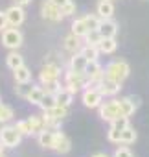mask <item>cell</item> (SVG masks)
<instances>
[{
    "label": "cell",
    "instance_id": "6da1fadb",
    "mask_svg": "<svg viewBox=\"0 0 149 157\" xmlns=\"http://www.w3.org/2000/svg\"><path fill=\"white\" fill-rule=\"evenodd\" d=\"M87 87H90V80L85 76V74H79V72H74V70H66L64 74V89H68L70 93L78 94L81 89L85 91Z\"/></svg>",
    "mask_w": 149,
    "mask_h": 157
},
{
    "label": "cell",
    "instance_id": "7a4b0ae2",
    "mask_svg": "<svg viewBox=\"0 0 149 157\" xmlns=\"http://www.w3.org/2000/svg\"><path fill=\"white\" fill-rule=\"evenodd\" d=\"M129 72H131V67L127 61H111L107 67H105V78L109 80H114L118 83H123L127 78H129Z\"/></svg>",
    "mask_w": 149,
    "mask_h": 157
},
{
    "label": "cell",
    "instance_id": "3957f363",
    "mask_svg": "<svg viewBox=\"0 0 149 157\" xmlns=\"http://www.w3.org/2000/svg\"><path fill=\"white\" fill-rule=\"evenodd\" d=\"M22 41H24V37L19 28L8 26L6 30H2V44L8 50H19L22 46Z\"/></svg>",
    "mask_w": 149,
    "mask_h": 157
},
{
    "label": "cell",
    "instance_id": "277c9868",
    "mask_svg": "<svg viewBox=\"0 0 149 157\" xmlns=\"http://www.w3.org/2000/svg\"><path fill=\"white\" fill-rule=\"evenodd\" d=\"M98 109H100V118L105 120V122H112L114 118L123 117V115H122V107H120V100H109V102H103Z\"/></svg>",
    "mask_w": 149,
    "mask_h": 157
},
{
    "label": "cell",
    "instance_id": "5b68a950",
    "mask_svg": "<svg viewBox=\"0 0 149 157\" xmlns=\"http://www.w3.org/2000/svg\"><path fill=\"white\" fill-rule=\"evenodd\" d=\"M0 140H2V144L6 148H17L20 144V140H22V135L15 128V124L13 126H4L0 129Z\"/></svg>",
    "mask_w": 149,
    "mask_h": 157
},
{
    "label": "cell",
    "instance_id": "8992f818",
    "mask_svg": "<svg viewBox=\"0 0 149 157\" xmlns=\"http://www.w3.org/2000/svg\"><path fill=\"white\" fill-rule=\"evenodd\" d=\"M81 102L89 109H98L103 104V94L100 93L98 87H87L83 91V94H81Z\"/></svg>",
    "mask_w": 149,
    "mask_h": 157
},
{
    "label": "cell",
    "instance_id": "52a82bcc",
    "mask_svg": "<svg viewBox=\"0 0 149 157\" xmlns=\"http://www.w3.org/2000/svg\"><path fill=\"white\" fill-rule=\"evenodd\" d=\"M41 15H42V19L52 21V22H61V21L64 19L61 8L55 6V4H52L50 0H44V2H42V6H41Z\"/></svg>",
    "mask_w": 149,
    "mask_h": 157
},
{
    "label": "cell",
    "instance_id": "ba28073f",
    "mask_svg": "<svg viewBox=\"0 0 149 157\" xmlns=\"http://www.w3.org/2000/svg\"><path fill=\"white\" fill-rule=\"evenodd\" d=\"M6 19H8V26H13V28H19L24 21H26V11H24V6H11L6 10Z\"/></svg>",
    "mask_w": 149,
    "mask_h": 157
},
{
    "label": "cell",
    "instance_id": "9c48e42d",
    "mask_svg": "<svg viewBox=\"0 0 149 157\" xmlns=\"http://www.w3.org/2000/svg\"><path fill=\"white\" fill-rule=\"evenodd\" d=\"M85 76L90 80V87H92L105 78V68L100 65V61H89L87 68H85Z\"/></svg>",
    "mask_w": 149,
    "mask_h": 157
},
{
    "label": "cell",
    "instance_id": "30bf717a",
    "mask_svg": "<svg viewBox=\"0 0 149 157\" xmlns=\"http://www.w3.org/2000/svg\"><path fill=\"white\" fill-rule=\"evenodd\" d=\"M59 78H61V67H59L57 63H46V65L41 68V74H39L41 83L53 82V80H59Z\"/></svg>",
    "mask_w": 149,
    "mask_h": 157
},
{
    "label": "cell",
    "instance_id": "8fae6325",
    "mask_svg": "<svg viewBox=\"0 0 149 157\" xmlns=\"http://www.w3.org/2000/svg\"><path fill=\"white\" fill-rule=\"evenodd\" d=\"M92 87H98L100 93L103 94V98H107V96H116L120 93V89H122V83H118L114 80H109V78H103L100 83H96Z\"/></svg>",
    "mask_w": 149,
    "mask_h": 157
},
{
    "label": "cell",
    "instance_id": "7c38bea8",
    "mask_svg": "<svg viewBox=\"0 0 149 157\" xmlns=\"http://www.w3.org/2000/svg\"><path fill=\"white\" fill-rule=\"evenodd\" d=\"M53 151L57 153H68L72 150V140L68 135H64L63 131H55V140H53Z\"/></svg>",
    "mask_w": 149,
    "mask_h": 157
},
{
    "label": "cell",
    "instance_id": "4fadbf2b",
    "mask_svg": "<svg viewBox=\"0 0 149 157\" xmlns=\"http://www.w3.org/2000/svg\"><path fill=\"white\" fill-rule=\"evenodd\" d=\"M138 105H140V98L138 96H123V98H120V107H122V115L123 117L134 115Z\"/></svg>",
    "mask_w": 149,
    "mask_h": 157
},
{
    "label": "cell",
    "instance_id": "5bb4252c",
    "mask_svg": "<svg viewBox=\"0 0 149 157\" xmlns=\"http://www.w3.org/2000/svg\"><path fill=\"white\" fill-rule=\"evenodd\" d=\"M87 63L89 59L81 54V52H76V54H72L70 57V63H68V68L74 70V72H79V74H85V68H87Z\"/></svg>",
    "mask_w": 149,
    "mask_h": 157
},
{
    "label": "cell",
    "instance_id": "9a60e30c",
    "mask_svg": "<svg viewBox=\"0 0 149 157\" xmlns=\"http://www.w3.org/2000/svg\"><path fill=\"white\" fill-rule=\"evenodd\" d=\"M98 32L101 33V37H116L118 35V22L112 19H101Z\"/></svg>",
    "mask_w": 149,
    "mask_h": 157
},
{
    "label": "cell",
    "instance_id": "2e32d148",
    "mask_svg": "<svg viewBox=\"0 0 149 157\" xmlns=\"http://www.w3.org/2000/svg\"><path fill=\"white\" fill-rule=\"evenodd\" d=\"M63 46H64V50L66 52H70V54H76V52H79L81 50V37H78V35H74L72 32L63 39Z\"/></svg>",
    "mask_w": 149,
    "mask_h": 157
},
{
    "label": "cell",
    "instance_id": "e0dca14e",
    "mask_svg": "<svg viewBox=\"0 0 149 157\" xmlns=\"http://www.w3.org/2000/svg\"><path fill=\"white\" fill-rule=\"evenodd\" d=\"M96 13L100 15V19H112V15H114L112 0H100L98 8H96Z\"/></svg>",
    "mask_w": 149,
    "mask_h": 157
},
{
    "label": "cell",
    "instance_id": "ac0fdd59",
    "mask_svg": "<svg viewBox=\"0 0 149 157\" xmlns=\"http://www.w3.org/2000/svg\"><path fill=\"white\" fill-rule=\"evenodd\" d=\"M53 140H55V131H52V129H42L37 135V142L44 150H52L53 148Z\"/></svg>",
    "mask_w": 149,
    "mask_h": 157
},
{
    "label": "cell",
    "instance_id": "d6986e66",
    "mask_svg": "<svg viewBox=\"0 0 149 157\" xmlns=\"http://www.w3.org/2000/svg\"><path fill=\"white\" fill-rule=\"evenodd\" d=\"M100 48V54H114L116 48H118V43H116V37H103L98 44Z\"/></svg>",
    "mask_w": 149,
    "mask_h": 157
},
{
    "label": "cell",
    "instance_id": "ffe728a7",
    "mask_svg": "<svg viewBox=\"0 0 149 157\" xmlns=\"http://www.w3.org/2000/svg\"><path fill=\"white\" fill-rule=\"evenodd\" d=\"M13 78H15L17 83H30L31 82V70L26 65H22V67L13 70Z\"/></svg>",
    "mask_w": 149,
    "mask_h": 157
},
{
    "label": "cell",
    "instance_id": "44dd1931",
    "mask_svg": "<svg viewBox=\"0 0 149 157\" xmlns=\"http://www.w3.org/2000/svg\"><path fill=\"white\" fill-rule=\"evenodd\" d=\"M136 139H138V133H136V129L133 128V126H127L123 131H122V135H120V144H134L136 142Z\"/></svg>",
    "mask_w": 149,
    "mask_h": 157
},
{
    "label": "cell",
    "instance_id": "7402d4cb",
    "mask_svg": "<svg viewBox=\"0 0 149 157\" xmlns=\"http://www.w3.org/2000/svg\"><path fill=\"white\" fill-rule=\"evenodd\" d=\"M89 32H90V30H89V26H87V22H85L83 17H81V19H76V21L72 22V33H74V35H78V37L83 39Z\"/></svg>",
    "mask_w": 149,
    "mask_h": 157
},
{
    "label": "cell",
    "instance_id": "603a6c76",
    "mask_svg": "<svg viewBox=\"0 0 149 157\" xmlns=\"http://www.w3.org/2000/svg\"><path fill=\"white\" fill-rule=\"evenodd\" d=\"M6 65H8L11 70H15V68H19V67L24 65V57H22L17 50H11V52L8 54V57H6Z\"/></svg>",
    "mask_w": 149,
    "mask_h": 157
},
{
    "label": "cell",
    "instance_id": "cb8c5ba5",
    "mask_svg": "<svg viewBox=\"0 0 149 157\" xmlns=\"http://www.w3.org/2000/svg\"><path fill=\"white\" fill-rule=\"evenodd\" d=\"M55 98H57V105H63V107H70V104H72V100H74V93H70L68 89H61L57 94H55Z\"/></svg>",
    "mask_w": 149,
    "mask_h": 157
},
{
    "label": "cell",
    "instance_id": "d4e9b609",
    "mask_svg": "<svg viewBox=\"0 0 149 157\" xmlns=\"http://www.w3.org/2000/svg\"><path fill=\"white\" fill-rule=\"evenodd\" d=\"M28 120H30V126H31V133H33V135H39L42 129H46V126H44V117H41V115H31Z\"/></svg>",
    "mask_w": 149,
    "mask_h": 157
},
{
    "label": "cell",
    "instance_id": "484cf974",
    "mask_svg": "<svg viewBox=\"0 0 149 157\" xmlns=\"http://www.w3.org/2000/svg\"><path fill=\"white\" fill-rule=\"evenodd\" d=\"M42 96H44V89H42V85H41V87H39V85H33L26 100H28L30 104H33V105H39L41 100H42Z\"/></svg>",
    "mask_w": 149,
    "mask_h": 157
},
{
    "label": "cell",
    "instance_id": "4316f807",
    "mask_svg": "<svg viewBox=\"0 0 149 157\" xmlns=\"http://www.w3.org/2000/svg\"><path fill=\"white\" fill-rule=\"evenodd\" d=\"M79 52H81L89 61H98V57H100V48H98V46H92V44H83Z\"/></svg>",
    "mask_w": 149,
    "mask_h": 157
},
{
    "label": "cell",
    "instance_id": "83f0119b",
    "mask_svg": "<svg viewBox=\"0 0 149 157\" xmlns=\"http://www.w3.org/2000/svg\"><path fill=\"white\" fill-rule=\"evenodd\" d=\"M46 117H52V118H57V120H63L68 117V107H63V105H55L48 111H44Z\"/></svg>",
    "mask_w": 149,
    "mask_h": 157
},
{
    "label": "cell",
    "instance_id": "f1b7e54d",
    "mask_svg": "<svg viewBox=\"0 0 149 157\" xmlns=\"http://www.w3.org/2000/svg\"><path fill=\"white\" fill-rule=\"evenodd\" d=\"M13 117H15V111H13L11 105L0 104V122H2V124H8V122L13 120Z\"/></svg>",
    "mask_w": 149,
    "mask_h": 157
},
{
    "label": "cell",
    "instance_id": "f546056e",
    "mask_svg": "<svg viewBox=\"0 0 149 157\" xmlns=\"http://www.w3.org/2000/svg\"><path fill=\"white\" fill-rule=\"evenodd\" d=\"M55 105H57V98H55V94L44 93V96H42V100H41L39 107H41L42 111H48V109H52V107H55Z\"/></svg>",
    "mask_w": 149,
    "mask_h": 157
},
{
    "label": "cell",
    "instance_id": "4dcf8cb0",
    "mask_svg": "<svg viewBox=\"0 0 149 157\" xmlns=\"http://www.w3.org/2000/svg\"><path fill=\"white\" fill-rule=\"evenodd\" d=\"M101 39H103V37H101V33H100L98 30H90V32H89V33L83 37V43H85V44H92V46H98Z\"/></svg>",
    "mask_w": 149,
    "mask_h": 157
},
{
    "label": "cell",
    "instance_id": "1f68e13d",
    "mask_svg": "<svg viewBox=\"0 0 149 157\" xmlns=\"http://www.w3.org/2000/svg\"><path fill=\"white\" fill-rule=\"evenodd\" d=\"M41 85H42L44 93H50V94H57V93L63 89V85H61V82H59V80H53V82H46V83H41Z\"/></svg>",
    "mask_w": 149,
    "mask_h": 157
},
{
    "label": "cell",
    "instance_id": "d6a6232c",
    "mask_svg": "<svg viewBox=\"0 0 149 157\" xmlns=\"http://www.w3.org/2000/svg\"><path fill=\"white\" fill-rule=\"evenodd\" d=\"M85 19V22H87V26H89V30H98L100 28V22H101V19H100V15L96 13H89V15H85L83 17Z\"/></svg>",
    "mask_w": 149,
    "mask_h": 157
},
{
    "label": "cell",
    "instance_id": "836d02e7",
    "mask_svg": "<svg viewBox=\"0 0 149 157\" xmlns=\"http://www.w3.org/2000/svg\"><path fill=\"white\" fill-rule=\"evenodd\" d=\"M15 128L20 131V135L22 137H30V135H33L31 133V126H30V120L26 118V120H19L17 124H15Z\"/></svg>",
    "mask_w": 149,
    "mask_h": 157
},
{
    "label": "cell",
    "instance_id": "e575fe53",
    "mask_svg": "<svg viewBox=\"0 0 149 157\" xmlns=\"http://www.w3.org/2000/svg\"><path fill=\"white\" fill-rule=\"evenodd\" d=\"M31 82L30 83H17V87H15V94L17 96H20V98H28V94H30V91H31Z\"/></svg>",
    "mask_w": 149,
    "mask_h": 157
},
{
    "label": "cell",
    "instance_id": "d590c367",
    "mask_svg": "<svg viewBox=\"0 0 149 157\" xmlns=\"http://www.w3.org/2000/svg\"><path fill=\"white\" fill-rule=\"evenodd\" d=\"M111 126L116 128V129H120V131H123V129L129 126V117H118V118H114V120L111 122Z\"/></svg>",
    "mask_w": 149,
    "mask_h": 157
},
{
    "label": "cell",
    "instance_id": "8d00e7d4",
    "mask_svg": "<svg viewBox=\"0 0 149 157\" xmlns=\"http://www.w3.org/2000/svg\"><path fill=\"white\" fill-rule=\"evenodd\" d=\"M120 135H122V131L120 129H116V128H109V131H107V139H109V142H114V144H120Z\"/></svg>",
    "mask_w": 149,
    "mask_h": 157
},
{
    "label": "cell",
    "instance_id": "74e56055",
    "mask_svg": "<svg viewBox=\"0 0 149 157\" xmlns=\"http://www.w3.org/2000/svg\"><path fill=\"white\" fill-rule=\"evenodd\" d=\"M112 157H134V155H133L131 148H129L127 144H123V146H118V148H116V151H114Z\"/></svg>",
    "mask_w": 149,
    "mask_h": 157
},
{
    "label": "cell",
    "instance_id": "f35d334b",
    "mask_svg": "<svg viewBox=\"0 0 149 157\" xmlns=\"http://www.w3.org/2000/svg\"><path fill=\"white\" fill-rule=\"evenodd\" d=\"M61 11H63V15H64V17H72L74 13H76V4H74L72 0H70V2H66V4L61 8Z\"/></svg>",
    "mask_w": 149,
    "mask_h": 157
},
{
    "label": "cell",
    "instance_id": "ab89813d",
    "mask_svg": "<svg viewBox=\"0 0 149 157\" xmlns=\"http://www.w3.org/2000/svg\"><path fill=\"white\" fill-rule=\"evenodd\" d=\"M8 28V19H6V11H0V32Z\"/></svg>",
    "mask_w": 149,
    "mask_h": 157
},
{
    "label": "cell",
    "instance_id": "60d3db41",
    "mask_svg": "<svg viewBox=\"0 0 149 157\" xmlns=\"http://www.w3.org/2000/svg\"><path fill=\"white\" fill-rule=\"evenodd\" d=\"M52 4H55V6H59V8H63L66 2H70V0H50Z\"/></svg>",
    "mask_w": 149,
    "mask_h": 157
},
{
    "label": "cell",
    "instance_id": "b9f144b4",
    "mask_svg": "<svg viewBox=\"0 0 149 157\" xmlns=\"http://www.w3.org/2000/svg\"><path fill=\"white\" fill-rule=\"evenodd\" d=\"M15 4H19V6H28V4H31V0H15Z\"/></svg>",
    "mask_w": 149,
    "mask_h": 157
},
{
    "label": "cell",
    "instance_id": "7bdbcfd3",
    "mask_svg": "<svg viewBox=\"0 0 149 157\" xmlns=\"http://www.w3.org/2000/svg\"><path fill=\"white\" fill-rule=\"evenodd\" d=\"M90 157H109L107 153H94V155H90Z\"/></svg>",
    "mask_w": 149,
    "mask_h": 157
},
{
    "label": "cell",
    "instance_id": "ee69618b",
    "mask_svg": "<svg viewBox=\"0 0 149 157\" xmlns=\"http://www.w3.org/2000/svg\"><path fill=\"white\" fill-rule=\"evenodd\" d=\"M4 150H6V146L2 144V140H0V155H2V153H4Z\"/></svg>",
    "mask_w": 149,
    "mask_h": 157
},
{
    "label": "cell",
    "instance_id": "f6af8a7d",
    "mask_svg": "<svg viewBox=\"0 0 149 157\" xmlns=\"http://www.w3.org/2000/svg\"><path fill=\"white\" fill-rule=\"evenodd\" d=\"M0 104H2V96H0Z\"/></svg>",
    "mask_w": 149,
    "mask_h": 157
},
{
    "label": "cell",
    "instance_id": "bcb514c9",
    "mask_svg": "<svg viewBox=\"0 0 149 157\" xmlns=\"http://www.w3.org/2000/svg\"><path fill=\"white\" fill-rule=\"evenodd\" d=\"M0 157H6V155H4V153H2V155H0Z\"/></svg>",
    "mask_w": 149,
    "mask_h": 157
}]
</instances>
